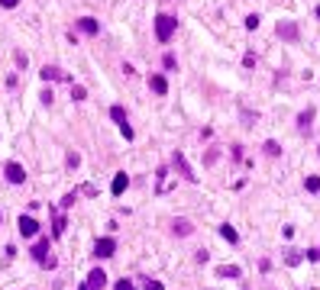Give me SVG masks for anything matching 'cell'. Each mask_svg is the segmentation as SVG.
Returning <instances> with one entry per match:
<instances>
[{"mask_svg": "<svg viewBox=\"0 0 320 290\" xmlns=\"http://www.w3.org/2000/svg\"><path fill=\"white\" fill-rule=\"evenodd\" d=\"M172 232H175V236H191L194 226L188 223V219H175V223H172Z\"/></svg>", "mask_w": 320, "mask_h": 290, "instance_id": "13", "label": "cell"}, {"mask_svg": "<svg viewBox=\"0 0 320 290\" xmlns=\"http://www.w3.org/2000/svg\"><path fill=\"white\" fill-rule=\"evenodd\" d=\"M314 290H317V287H314Z\"/></svg>", "mask_w": 320, "mask_h": 290, "instance_id": "32", "label": "cell"}, {"mask_svg": "<svg viewBox=\"0 0 320 290\" xmlns=\"http://www.w3.org/2000/svg\"><path fill=\"white\" fill-rule=\"evenodd\" d=\"M278 151H282V145H278L275 139H269V142H265V155H272V158H275Z\"/></svg>", "mask_w": 320, "mask_h": 290, "instance_id": "21", "label": "cell"}, {"mask_svg": "<svg viewBox=\"0 0 320 290\" xmlns=\"http://www.w3.org/2000/svg\"><path fill=\"white\" fill-rule=\"evenodd\" d=\"M172 164L175 168H178V174L185 177V181H191V184H197V171L191 168V164H188V158L181 155V151H175V158H172Z\"/></svg>", "mask_w": 320, "mask_h": 290, "instance_id": "2", "label": "cell"}, {"mask_svg": "<svg viewBox=\"0 0 320 290\" xmlns=\"http://www.w3.org/2000/svg\"><path fill=\"white\" fill-rule=\"evenodd\" d=\"M104 284H107V274L100 271V268L87 274V287H91V290H104Z\"/></svg>", "mask_w": 320, "mask_h": 290, "instance_id": "9", "label": "cell"}, {"mask_svg": "<svg viewBox=\"0 0 320 290\" xmlns=\"http://www.w3.org/2000/svg\"><path fill=\"white\" fill-rule=\"evenodd\" d=\"M39 232V223L32 216H19V236L23 239H29V236H36Z\"/></svg>", "mask_w": 320, "mask_h": 290, "instance_id": "7", "label": "cell"}, {"mask_svg": "<svg viewBox=\"0 0 320 290\" xmlns=\"http://www.w3.org/2000/svg\"><path fill=\"white\" fill-rule=\"evenodd\" d=\"M317 19H320V6H317Z\"/></svg>", "mask_w": 320, "mask_h": 290, "instance_id": "30", "label": "cell"}, {"mask_svg": "<svg viewBox=\"0 0 320 290\" xmlns=\"http://www.w3.org/2000/svg\"><path fill=\"white\" fill-rule=\"evenodd\" d=\"M256 26H259V16H256V13H253V16H246V29H256Z\"/></svg>", "mask_w": 320, "mask_h": 290, "instance_id": "26", "label": "cell"}, {"mask_svg": "<svg viewBox=\"0 0 320 290\" xmlns=\"http://www.w3.org/2000/svg\"><path fill=\"white\" fill-rule=\"evenodd\" d=\"M74 197H78V193H74V190H71V193H65V200H62V210H68V206L74 203Z\"/></svg>", "mask_w": 320, "mask_h": 290, "instance_id": "25", "label": "cell"}, {"mask_svg": "<svg viewBox=\"0 0 320 290\" xmlns=\"http://www.w3.org/2000/svg\"><path fill=\"white\" fill-rule=\"evenodd\" d=\"M39 74H42V81H62L65 78V71H62V68H55V65H45Z\"/></svg>", "mask_w": 320, "mask_h": 290, "instance_id": "10", "label": "cell"}, {"mask_svg": "<svg viewBox=\"0 0 320 290\" xmlns=\"http://www.w3.org/2000/svg\"><path fill=\"white\" fill-rule=\"evenodd\" d=\"M65 161H68V168H78V164H81V155H78V151H68Z\"/></svg>", "mask_w": 320, "mask_h": 290, "instance_id": "24", "label": "cell"}, {"mask_svg": "<svg viewBox=\"0 0 320 290\" xmlns=\"http://www.w3.org/2000/svg\"><path fill=\"white\" fill-rule=\"evenodd\" d=\"M52 232H55V236H62V232H65V216H62V213L55 216V226H52Z\"/></svg>", "mask_w": 320, "mask_h": 290, "instance_id": "22", "label": "cell"}, {"mask_svg": "<svg viewBox=\"0 0 320 290\" xmlns=\"http://www.w3.org/2000/svg\"><path fill=\"white\" fill-rule=\"evenodd\" d=\"M16 3H19V0H0V6H6V10H13Z\"/></svg>", "mask_w": 320, "mask_h": 290, "instance_id": "29", "label": "cell"}, {"mask_svg": "<svg viewBox=\"0 0 320 290\" xmlns=\"http://www.w3.org/2000/svg\"><path fill=\"white\" fill-rule=\"evenodd\" d=\"M168 190V168H159V193Z\"/></svg>", "mask_w": 320, "mask_h": 290, "instance_id": "19", "label": "cell"}, {"mask_svg": "<svg viewBox=\"0 0 320 290\" xmlns=\"http://www.w3.org/2000/svg\"><path fill=\"white\" fill-rule=\"evenodd\" d=\"M220 236L227 239V242H236V239H240V236H236V229H233L230 223H223V226H220Z\"/></svg>", "mask_w": 320, "mask_h": 290, "instance_id": "17", "label": "cell"}, {"mask_svg": "<svg viewBox=\"0 0 320 290\" xmlns=\"http://www.w3.org/2000/svg\"><path fill=\"white\" fill-rule=\"evenodd\" d=\"M32 258H36L39 265H45V258H49V239H39L36 245H32Z\"/></svg>", "mask_w": 320, "mask_h": 290, "instance_id": "8", "label": "cell"}, {"mask_svg": "<svg viewBox=\"0 0 320 290\" xmlns=\"http://www.w3.org/2000/svg\"><path fill=\"white\" fill-rule=\"evenodd\" d=\"M113 290H133V284H129V281L123 278V281H117V287H113Z\"/></svg>", "mask_w": 320, "mask_h": 290, "instance_id": "27", "label": "cell"}, {"mask_svg": "<svg viewBox=\"0 0 320 290\" xmlns=\"http://www.w3.org/2000/svg\"><path fill=\"white\" fill-rule=\"evenodd\" d=\"M113 252H117V242L113 239H97V245H94V255H97V258H110Z\"/></svg>", "mask_w": 320, "mask_h": 290, "instance_id": "6", "label": "cell"}, {"mask_svg": "<svg viewBox=\"0 0 320 290\" xmlns=\"http://www.w3.org/2000/svg\"><path fill=\"white\" fill-rule=\"evenodd\" d=\"M311 120H314V110H304V113L298 116V129H301V133H308V129H311Z\"/></svg>", "mask_w": 320, "mask_h": 290, "instance_id": "15", "label": "cell"}, {"mask_svg": "<svg viewBox=\"0 0 320 290\" xmlns=\"http://www.w3.org/2000/svg\"><path fill=\"white\" fill-rule=\"evenodd\" d=\"M217 274H220V278H240V268H236V265H220Z\"/></svg>", "mask_w": 320, "mask_h": 290, "instance_id": "16", "label": "cell"}, {"mask_svg": "<svg viewBox=\"0 0 320 290\" xmlns=\"http://www.w3.org/2000/svg\"><path fill=\"white\" fill-rule=\"evenodd\" d=\"M110 116H113V123L120 126V133H123V139H133V126L126 123V110L123 107H110Z\"/></svg>", "mask_w": 320, "mask_h": 290, "instance_id": "3", "label": "cell"}, {"mask_svg": "<svg viewBox=\"0 0 320 290\" xmlns=\"http://www.w3.org/2000/svg\"><path fill=\"white\" fill-rule=\"evenodd\" d=\"M3 177H6L10 184H23V181H26V171H23V164H19V161H10V164L3 168Z\"/></svg>", "mask_w": 320, "mask_h": 290, "instance_id": "4", "label": "cell"}, {"mask_svg": "<svg viewBox=\"0 0 320 290\" xmlns=\"http://www.w3.org/2000/svg\"><path fill=\"white\" fill-rule=\"evenodd\" d=\"M146 290H162V281H146Z\"/></svg>", "mask_w": 320, "mask_h": 290, "instance_id": "28", "label": "cell"}, {"mask_svg": "<svg viewBox=\"0 0 320 290\" xmlns=\"http://www.w3.org/2000/svg\"><path fill=\"white\" fill-rule=\"evenodd\" d=\"M275 32L285 39V42H298V36H301V29H298V23H278Z\"/></svg>", "mask_w": 320, "mask_h": 290, "instance_id": "5", "label": "cell"}, {"mask_svg": "<svg viewBox=\"0 0 320 290\" xmlns=\"http://www.w3.org/2000/svg\"><path fill=\"white\" fill-rule=\"evenodd\" d=\"M78 29H81V32H87V36H97V29H100V26H97V19L84 16V19H78Z\"/></svg>", "mask_w": 320, "mask_h": 290, "instance_id": "12", "label": "cell"}, {"mask_svg": "<svg viewBox=\"0 0 320 290\" xmlns=\"http://www.w3.org/2000/svg\"><path fill=\"white\" fill-rule=\"evenodd\" d=\"M149 87H152L155 94H165L168 91V81L162 78V74H149Z\"/></svg>", "mask_w": 320, "mask_h": 290, "instance_id": "14", "label": "cell"}, {"mask_svg": "<svg viewBox=\"0 0 320 290\" xmlns=\"http://www.w3.org/2000/svg\"><path fill=\"white\" fill-rule=\"evenodd\" d=\"M81 290H91V287H87V284H84V287H81Z\"/></svg>", "mask_w": 320, "mask_h": 290, "instance_id": "31", "label": "cell"}, {"mask_svg": "<svg viewBox=\"0 0 320 290\" xmlns=\"http://www.w3.org/2000/svg\"><path fill=\"white\" fill-rule=\"evenodd\" d=\"M304 187H308L311 193H317V190H320V177H317V174H311L308 181H304Z\"/></svg>", "mask_w": 320, "mask_h": 290, "instance_id": "20", "label": "cell"}, {"mask_svg": "<svg viewBox=\"0 0 320 290\" xmlns=\"http://www.w3.org/2000/svg\"><path fill=\"white\" fill-rule=\"evenodd\" d=\"M84 97H87V91H84L81 84H74V87H71V100H84Z\"/></svg>", "mask_w": 320, "mask_h": 290, "instance_id": "23", "label": "cell"}, {"mask_svg": "<svg viewBox=\"0 0 320 290\" xmlns=\"http://www.w3.org/2000/svg\"><path fill=\"white\" fill-rule=\"evenodd\" d=\"M301 258H304V255H301V252H295V248H291V252L285 255V265H288V268H295V265H301Z\"/></svg>", "mask_w": 320, "mask_h": 290, "instance_id": "18", "label": "cell"}, {"mask_svg": "<svg viewBox=\"0 0 320 290\" xmlns=\"http://www.w3.org/2000/svg\"><path fill=\"white\" fill-rule=\"evenodd\" d=\"M126 184H129V177H126V171H120L117 177H113V184H110V190H113V197H120V193L126 190Z\"/></svg>", "mask_w": 320, "mask_h": 290, "instance_id": "11", "label": "cell"}, {"mask_svg": "<svg viewBox=\"0 0 320 290\" xmlns=\"http://www.w3.org/2000/svg\"><path fill=\"white\" fill-rule=\"evenodd\" d=\"M175 29H178V16H172V13H159L155 16V39L159 42H168L175 36Z\"/></svg>", "mask_w": 320, "mask_h": 290, "instance_id": "1", "label": "cell"}]
</instances>
